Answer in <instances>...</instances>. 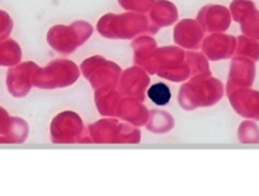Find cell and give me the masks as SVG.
Returning <instances> with one entry per match:
<instances>
[{"mask_svg": "<svg viewBox=\"0 0 259 196\" xmlns=\"http://www.w3.org/2000/svg\"><path fill=\"white\" fill-rule=\"evenodd\" d=\"M151 17L158 24L165 26V24L173 23L177 19V9L174 6L168 2H158L151 12Z\"/></svg>", "mask_w": 259, "mask_h": 196, "instance_id": "cell-5", "label": "cell"}, {"mask_svg": "<svg viewBox=\"0 0 259 196\" xmlns=\"http://www.w3.org/2000/svg\"><path fill=\"white\" fill-rule=\"evenodd\" d=\"M241 24V31H243L244 36L251 37L254 40H258L259 41V11L255 9L254 12H251L243 22H240Z\"/></svg>", "mask_w": 259, "mask_h": 196, "instance_id": "cell-8", "label": "cell"}, {"mask_svg": "<svg viewBox=\"0 0 259 196\" xmlns=\"http://www.w3.org/2000/svg\"><path fill=\"white\" fill-rule=\"evenodd\" d=\"M98 29L106 37H130L128 34L148 31L149 27L145 17L140 14H107L99 22Z\"/></svg>", "mask_w": 259, "mask_h": 196, "instance_id": "cell-1", "label": "cell"}, {"mask_svg": "<svg viewBox=\"0 0 259 196\" xmlns=\"http://www.w3.org/2000/svg\"><path fill=\"white\" fill-rule=\"evenodd\" d=\"M21 59V49L13 40L0 41V65L11 66Z\"/></svg>", "mask_w": 259, "mask_h": 196, "instance_id": "cell-4", "label": "cell"}, {"mask_svg": "<svg viewBox=\"0 0 259 196\" xmlns=\"http://www.w3.org/2000/svg\"><path fill=\"white\" fill-rule=\"evenodd\" d=\"M13 29V21L7 12L0 9V41L6 40Z\"/></svg>", "mask_w": 259, "mask_h": 196, "instance_id": "cell-12", "label": "cell"}, {"mask_svg": "<svg viewBox=\"0 0 259 196\" xmlns=\"http://www.w3.org/2000/svg\"><path fill=\"white\" fill-rule=\"evenodd\" d=\"M255 9V6L250 0H234L231 4V16H233L234 21L240 23Z\"/></svg>", "mask_w": 259, "mask_h": 196, "instance_id": "cell-7", "label": "cell"}, {"mask_svg": "<svg viewBox=\"0 0 259 196\" xmlns=\"http://www.w3.org/2000/svg\"><path fill=\"white\" fill-rule=\"evenodd\" d=\"M122 7L126 9H133L138 12H146L150 9L154 0H119Z\"/></svg>", "mask_w": 259, "mask_h": 196, "instance_id": "cell-11", "label": "cell"}, {"mask_svg": "<svg viewBox=\"0 0 259 196\" xmlns=\"http://www.w3.org/2000/svg\"><path fill=\"white\" fill-rule=\"evenodd\" d=\"M235 102L241 115L259 120V92L241 89L236 93Z\"/></svg>", "mask_w": 259, "mask_h": 196, "instance_id": "cell-3", "label": "cell"}, {"mask_svg": "<svg viewBox=\"0 0 259 196\" xmlns=\"http://www.w3.org/2000/svg\"><path fill=\"white\" fill-rule=\"evenodd\" d=\"M200 21L208 31H225L231 22L229 11L224 7H206L200 12Z\"/></svg>", "mask_w": 259, "mask_h": 196, "instance_id": "cell-2", "label": "cell"}, {"mask_svg": "<svg viewBox=\"0 0 259 196\" xmlns=\"http://www.w3.org/2000/svg\"><path fill=\"white\" fill-rule=\"evenodd\" d=\"M8 126H9L8 113H7L6 110H3V108L0 107V134L7 133Z\"/></svg>", "mask_w": 259, "mask_h": 196, "instance_id": "cell-13", "label": "cell"}, {"mask_svg": "<svg viewBox=\"0 0 259 196\" xmlns=\"http://www.w3.org/2000/svg\"><path fill=\"white\" fill-rule=\"evenodd\" d=\"M241 138L248 143H259V129L254 123H245L241 126Z\"/></svg>", "mask_w": 259, "mask_h": 196, "instance_id": "cell-10", "label": "cell"}, {"mask_svg": "<svg viewBox=\"0 0 259 196\" xmlns=\"http://www.w3.org/2000/svg\"><path fill=\"white\" fill-rule=\"evenodd\" d=\"M149 97L155 105L164 106L170 101V91L164 83H156L149 89Z\"/></svg>", "mask_w": 259, "mask_h": 196, "instance_id": "cell-9", "label": "cell"}, {"mask_svg": "<svg viewBox=\"0 0 259 196\" xmlns=\"http://www.w3.org/2000/svg\"><path fill=\"white\" fill-rule=\"evenodd\" d=\"M238 53L243 58H248L250 60H259V42L248 36H241L238 38Z\"/></svg>", "mask_w": 259, "mask_h": 196, "instance_id": "cell-6", "label": "cell"}]
</instances>
